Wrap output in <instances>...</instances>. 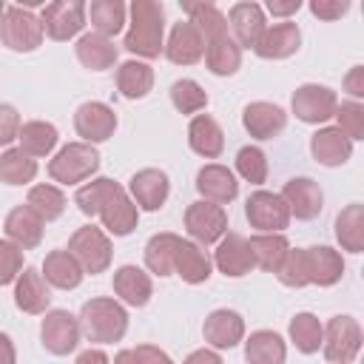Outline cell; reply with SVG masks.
<instances>
[{
  "instance_id": "cell-1",
  "label": "cell",
  "mask_w": 364,
  "mask_h": 364,
  "mask_svg": "<svg viewBox=\"0 0 364 364\" xmlns=\"http://www.w3.org/2000/svg\"><path fill=\"white\" fill-rule=\"evenodd\" d=\"M74 202L85 216H100L102 228L114 236H128L139 222V208L134 205L128 191L108 176L91 179L77 188Z\"/></svg>"
},
{
  "instance_id": "cell-2",
  "label": "cell",
  "mask_w": 364,
  "mask_h": 364,
  "mask_svg": "<svg viewBox=\"0 0 364 364\" xmlns=\"http://www.w3.org/2000/svg\"><path fill=\"white\" fill-rule=\"evenodd\" d=\"M165 9L156 0H134L131 3V26L125 31V48L136 57L154 60L162 54L165 43Z\"/></svg>"
},
{
  "instance_id": "cell-3",
  "label": "cell",
  "mask_w": 364,
  "mask_h": 364,
  "mask_svg": "<svg viewBox=\"0 0 364 364\" xmlns=\"http://www.w3.org/2000/svg\"><path fill=\"white\" fill-rule=\"evenodd\" d=\"M80 333L94 341V344H111V341H119L128 330V313L125 307L117 301V299H108V296H100V299H91L82 304L80 316Z\"/></svg>"
},
{
  "instance_id": "cell-4",
  "label": "cell",
  "mask_w": 364,
  "mask_h": 364,
  "mask_svg": "<svg viewBox=\"0 0 364 364\" xmlns=\"http://www.w3.org/2000/svg\"><path fill=\"white\" fill-rule=\"evenodd\" d=\"M100 168V154L88 142H68L57 151V156L48 162V176L60 185H77L91 179V173Z\"/></svg>"
},
{
  "instance_id": "cell-5",
  "label": "cell",
  "mask_w": 364,
  "mask_h": 364,
  "mask_svg": "<svg viewBox=\"0 0 364 364\" xmlns=\"http://www.w3.org/2000/svg\"><path fill=\"white\" fill-rule=\"evenodd\" d=\"M0 43L20 54L40 48V43H43L40 17L23 6H6L3 17H0Z\"/></svg>"
},
{
  "instance_id": "cell-6",
  "label": "cell",
  "mask_w": 364,
  "mask_h": 364,
  "mask_svg": "<svg viewBox=\"0 0 364 364\" xmlns=\"http://www.w3.org/2000/svg\"><path fill=\"white\" fill-rule=\"evenodd\" d=\"M77 264L82 267V273H105L108 264H111V256H114V247H111V239L94 228V225H85V228H77L68 239V247H65Z\"/></svg>"
},
{
  "instance_id": "cell-7",
  "label": "cell",
  "mask_w": 364,
  "mask_h": 364,
  "mask_svg": "<svg viewBox=\"0 0 364 364\" xmlns=\"http://www.w3.org/2000/svg\"><path fill=\"white\" fill-rule=\"evenodd\" d=\"M361 327L353 316H333L321 327V353L330 364H350L361 350Z\"/></svg>"
},
{
  "instance_id": "cell-8",
  "label": "cell",
  "mask_w": 364,
  "mask_h": 364,
  "mask_svg": "<svg viewBox=\"0 0 364 364\" xmlns=\"http://www.w3.org/2000/svg\"><path fill=\"white\" fill-rule=\"evenodd\" d=\"M40 23H43V34H48L51 40H57V43L71 40L85 26V3L82 0H54V3H46L43 14H40Z\"/></svg>"
},
{
  "instance_id": "cell-9",
  "label": "cell",
  "mask_w": 364,
  "mask_h": 364,
  "mask_svg": "<svg viewBox=\"0 0 364 364\" xmlns=\"http://www.w3.org/2000/svg\"><path fill=\"white\" fill-rule=\"evenodd\" d=\"M336 91L327 88V85H318V82H304L293 91V100H290V108L293 114L307 122V125H321L327 119H333L336 114Z\"/></svg>"
},
{
  "instance_id": "cell-10",
  "label": "cell",
  "mask_w": 364,
  "mask_h": 364,
  "mask_svg": "<svg viewBox=\"0 0 364 364\" xmlns=\"http://www.w3.org/2000/svg\"><path fill=\"white\" fill-rule=\"evenodd\" d=\"M245 216L259 233H282L290 225V210L279 193L253 191L245 202Z\"/></svg>"
},
{
  "instance_id": "cell-11",
  "label": "cell",
  "mask_w": 364,
  "mask_h": 364,
  "mask_svg": "<svg viewBox=\"0 0 364 364\" xmlns=\"http://www.w3.org/2000/svg\"><path fill=\"white\" fill-rule=\"evenodd\" d=\"M185 230L196 245H213L228 233V213L213 202H191L185 210Z\"/></svg>"
},
{
  "instance_id": "cell-12",
  "label": "cell",
  "mask_w": 364,
  "mask_h": 364,
  "mask_svg": "<svg viewBox=\"0 0 364 364\" xmlns=\"http://www.w3.org/2000/svg\"><path fill=\"white\" fill-rule=\"evenodd\" d=\"M80 336H82L80 333V321L68 310H51V313H46V318L40 324L43 347L51 355H68V353H74L77 344H80Z\"/></svg>"
},
{
  "instance_id": "cell-13",
  "label": "cell",
  "mask_w": 364,
  "mask_h": 364,
  "mask_svg": "<svg viewBox=\"0 0 364 364\" xmlns=\"http://www.w3.org/2000/svg\"><path fill=\"white\" fill-rule=\"evenodd\" d=\"M74 128L82 136V142H105L117 131V114L105 102H82L74 114Z\"/></svg>"
},
{
  "instance_id": "cell-14",
  "label": "cell",
  "mask_w": 364,
  "mask_h": 364,
  "mask_svg": "<svg viewBox=\"0 0 364 364\" xmlns=\"http://www.w3.org/2000/svg\"><path fill=\"white\" fill-rule=\"evenodd\" d=\"M168 193H171V182H168V173L159 168H142L128 182V196L142 210H159Z\"/></svg>"
},
{
  "instance_id": "cell-15",
  "label": "cell",
  "mask_w": 364,
  "mask_h": 364,
  "mask_svg": "<svg viewBox=\"0 0 364 364\" xmlns=\"http://www.w3.org/2000/svg\"><path fill=\"white\" fill-rule=\"evenodd\" d=\"M290 210V216L296 219H316L324 208V193L321 188L310 179V176H296V179H287L282 193H279Z\"/></svg>"
},
{
  "instance_id": "cell-16",
  "label": "cell",
  "mask_w": 364,
  "mask_h": 364,
  "mask_svg": "<svg viewBox=\"0 0 364 364\" xmlns=\"http://www.w3.org/2000/svg\"><path fill=\"white\" fill-rule=\"evenodd\" d=\"M162 51L173 65H193L205 57V37L199 34V28L191 20H179V23H173L171 37Z\"/></svg>"
},
{
  "instance_id": "cell-17",
  "label": "cell",
  "mask_w": 364,
  "mask_h": 364,
  "mask_svg": "<svg viewBox=\"0 0 364 364\" xmlns=\"http://www.w3.org/2000/svg\"><path fill=\"white\" fill-rule=\"evenodd\" d=\"M228 28L233 31L230 37L236 40L239 48H253L259 43L262 31L267 28L262 6L259 3H233L228 11Z\"/></svg>"
},
{
  "instance_id": "cell-18",
  "label": "cell",
  "mask_w": 364,
  "mask_h": 364,
  "mask_svg": "<svg viewBox=\"0 0 364 364\" xmlns=\"http://www.w3.org/2000/svg\"><path fill=\"white\" fill-rule=\"evenodd\" d=\"M202 336L213 350H230L245 338V318L228 307L213 310L202 324Z\"/></svg>"
},
{
  "instance_id": "cell-19",
  "label": "cell",
  "mask_w": 364,
  "mask_h": 364,
  "mask_svg": "<svg viewBox=\"0 0 364 364\" xmlns=\"http://www.w3.org/2000/svg\"><path fill=\"white\" fill-rule=\"evenodd\" d=\"M213 264H216L219 273H225L230 279H239V276H245L256 267L253 253L247 247V239L242 233H225L219 239V247L213 253Z\"/></svg>"
},
{
  "instance_id": "cell-20",
  "label": "cell",
  "mask_w": 364,
  "mask_h": 364,
  "mask_svg": "<svg viewBox=\"0 0 364 364\" xmlns=\"http://www.w3.org/2000/svg\"><path fill=\"white\" fill-rule=\"evenodd\" d=\"M301 46V31L296 23L284 20V23H276V26H267L259 37V43L253 46V51L262 57V60H284L290 54H296Z\"/></svg>"
},
{
  "instance_id": "cell-21",
  "label": "cell",
  "mask_w": 364,
  "mask_h": 364,
  "mask_svg": "<svg viewBox=\"0 0 364 364\" xmlns=\"http://www.w3.org/2000/svg\"><path fill=\"white\" fill-rule=\"evenodd\" d=\"M196 191L202 193L205 202L228 205V202L236 199L239 182H236V176H233L230 168H225V165H205L196 173Z\"/></svg>"
},
{
  "instance_id": "cell-22",
  "label": "cell",
  "mask_w": 364,
  "mask_h": 364,
  "mask_svg": "<svg viewBox=\"0 0 364 364\" xmlns=\"http://www.w3.org/2000/svg\"><path fill=\"white\" fill-rule=\"evenodd\" d=\"M304 264H307V282L318 287H330L344 276V259L338 250L327 245L304 247Z\"/></svg>"
},
{
  "instance_id": "cell-23",
  "label": "cell",
  "mask_w": 364,
  "mask_h": 364,
  "mask_svg": "<svg viewBox=\"0 0 364 364\" xmlns=\"http://www.w3.org/2000/svg\"><path fill=\"white\" fill-rule=\"evenodd\" d=\"M51 301V293H48V284L43 279V273L37 267H23L17 282H14V304L17 310L28 313V316H37V313H46Z\"/></svg>"
},
{
  "instance_id": "cell-24",
  "label": "cell",
  "mask_w": 364,
  "mask_h": 364,
  "mask_svg": "<svg viewBox=\"0 0 364 364\" xmlns=\"http://www.w3.org/2000/svg\"><path fill=\"white\" fill-rule=\"evenodd\" d=\"M242 125L256 139H273L276 134L284 131L287 114L279 105H273V102H250L242 111Z\"/></svg>"
},
{
  "instance_id": "cell-25",
  "label": "cell",
  "mask_w": 364,
  "mask_h": 364,
  "mask_svg": "<svg viewBox=\"0 0 364 364\" xmlns=\"http://www.w3.org/2000/svg\"><path fill=\"white\" fill-rule=\"evenodd\" d=\"M310 154L318 165L338 168L353 156V142L338 128H318L310 136Z\"/></svg>"
},
{
  "instance_id": "cell-26",
  "label": "cell",
  "mask_w": 364,
  "mask_h": 364,
  "mask_svg": "<svg viewBox=\"0 0 364 364\" xmlns=\"http://www.w3.org/2000/svg\"><path fill=\"white\" fill-rule=\"evenodd\" d=\"M43 219L28 208V205H17V208H11L9 210V216H6V236H9V242H14L17 247H23V250H31V247H37L40 242H43Z\"/></svg>"
},
{
  "instance_id": "cell-27",
  "label": "cell",
  "mask_w": 364,
  "mask_h": 364,
  "mask_svg": "<svg viewBox=\"0 0 364 364\" xmlns=\"http://www.w3.org/2000/svg\"><path fill=\"white\" fill-rule=\"evenodd\" d=\"M114 293L131 307H145L154 296V284H151V276L142 267L122 264V267L114 270Z\"/></svg>"
},
{
  "instance_id": "cell-28",
  "label": "cell",
  "mask_w": 364,
  "mask_h": 364,
  "mask_svg": "<svg viewBox=\"0 0 364 364\" xmlns=\"http://www.w3.org/2000/svg\"><path fill=\"white\" fill-rule=\"evenodd\" d=\"M188 145L193 154H199L205 159H216L225 151V134L213 117L196 114L188 125Z\"/></svg>"
},
{
  "instance_id": "cell-29",
  "label": "cell",
  "mask_w": 364,
  "mask_h": 364,
  "mask_svg": "<svg viewBox=\"0 0 364 364\" xmlns=\"http://www.w3.org/2000/svg\"><path fill=\"white\" fill-rule=\"evenodd\" d=\"M82 267L77 264V259L68 250H51L43 259V279L46 284L57 287V290H74L82 282Z\"/></svg>"
},
{
  "instance_id": "cell-30",
  "label": "cell",
  "mask_w": 364,
  "mask_h": 364,
  "mask_svg": "<svg viewBox=\"0 0 364 364\" xmlns=\"http://www.w3.org/2000/svg\"><path fill=\"white\" fill-rule=\"evenodd\" d=\"M74 51H77V60H80L85 68H91V71H105V68H111V65L117 63V57H119L114 40H108V37H102V34H97V31L82 34V37L77 40Z\"/></svg>"
},
{
  "instance_id": "cell-31",
  "label": "cell",
  "mask_w": 364,
  "mask_h": 364,
  "mask_svg": "<svg viewBox=\"0 0 364 364\" xmlns=\"http://www.w3.org/2000/svg\"><path fill=\"white\" fill-rule=\"evenodd\" d=\"M205 65L216 77H230L242 65V48L236 46V40L230 34H222L216 40H208L205 43Z\"/></svg>"
},
{
  "instance_id": "cell-32",
  "label": "cell",
  "mask_w": 364,
  "mask_h": 364,
  "mask_svg": "<svg viewBox=\"0 0 364 364\" xmlns=\"http://www.w3.org/2000/svg\"><path fill=\"white\" fill-rule=\"evenodd\" d=\"M287 347L284 338L273 330H256L245 341V361L247 364H284Z\"/></svg>"
},
{
  "instance_id": "cell-33",
  "label": "cell",
  "mask_w": 364,
  "mask_h": 364,
  "mask_svg": "<svg viewBox=\"0 0 364 364\" xmlns=\"http://www.w3.org/2000/svg\"><path fill=\"white\" fill-rule=\"evenodd\" d=\"M210 259H208V253L196 245V242H185L182 239V245H179V250H176V262H173V273L182 279V282H188V284H202V282H208L210 279Z\"/></svg>"
},
{
  "instance_id": "cell-34",
  "label": "cell",
  "mask_w": 364,
  "mask_h": 364,
  "mask_svg": "<svg viewBox=\"0 0 364 364\" xmlns=\"http://www.w3.org/2000/svg\"><path fill=\"white\" fill-rule=\"evenodd\" d=\"M247 247L253 253V264L267 270V273H276L279 264L284 262L287 250H290V242L282 236V233H256L247 239Z\"/></svg>"
},
{
  "instance_id": "cell-35",
  "label": "cell",
  "mask_w": 364,
  "mask_h": 364,
  "mask_svg": "<svg viewBox=\"0 0 364 364\" xmlns=\"http://www.w3.org/2000/svg\"><path fill=\"white\" fill-rule=\"evenodd\" d=\"M182 239L176 233H154L145 242V267L156 276H171Z\"/></svg>"
},
{
  "instance_id": "cell-36",
  "label": "cell",
  "mask_w": 364,
  "mask_h": 364,
  "mask_svg": "<svg viewBox=\"0 0 364 364\" xmlns=\"http://www.w3.org/2000/svg\"><path fill=\"white\" fill-rule=\"evenodd\" d=\"M60 134L51 122H43V119H31V122H23L20 125V134H17V142H20V151L28 154L31 159L37 156H48L57 145Z\"/></svg>"
},
{
  "instance_id": "cell-37",
  "label": "cell",
  "mask_w": 364,
  "mask_h": 364,
  "mask_svg": "<svg viewBox=\"0 0 364 364\" xmlns=\"http://www.w3.org/2000/svg\"><path fill=\"white\" fill-rule=\"evenodd\" d=\"M125 14H128V9L122 0H91V6H85V17L91 20L94 31L108 40L122 31Z\"/></svg>"
},
{
  "instance_id": "cell-38",
  "label": "cell",
  "mask_w": 364,
  "mask_h": 364,
  "mask_svg": "<svg viewBox=\"0 0 364 364\" xmlns=\"http://www.w3.org/2000/svg\"><path fill=\"white\" fill-rule=\"evenodd\" d=\"M336 239L341 250L361 253L364 250V205L353 202L336 216Z\"/></svg>"
},
{
  "instance_id": "cell-39",
  "label": "cell",
  "mask_w": 364,
  "mask_h": 364,
  "mask_svg": "<svg viewBox=\"0 0 364 364\" xmlns=\"http://www.w3.org/2000/svg\"><path fill=\"white\" fill-rule=\"evenodd\" d=\"M117 88L128 100H142L154 88V68L139 60H128L117 68Z\"/></svg>"
},
{
  "instance_id": "cell-40",
  "label": "cell",
  "mask_w": 364,
  "mask_h": 364,
  "mask_svg": "<svg viewBox=\"0 0 364 364\" xmlns=\"http://www.w3.org/2000/svg\"><path fill=\"white\" fill-rule=\"evenodd\" d=\"M188 20L199 28V34L208 40H216L222 34H228V17L213 6V3H182Z\"/></svg>"
},
{
  "instance_id": "cell-41",
  "label": "cell",
  "mask_w": 364,
  "mask_h": 364,
  "mask_svg": "<svg viewBox=\"0 0 364 364\" xmlns=\"http://www.w3.org/2000/svg\"><path fill=\"white\" fill-rule=\"evenodd\" d=\"M37 176V159L23 154L20 148H9L0 154V182L6 185H28Z\"/></svg>"
},
{
  "instance_id": "cell-42",
  "label": "cell",
  "mask_w": 364,
  "mask_h": 364,
  "mask_svg": "<svg viewBox=\"0 0 364 364\" xmlns=\"http://www.w3.org/2000/svg\"><path fill=\"white\" fill-rule=\"evenodd\" d=\"M26 205L43 219V222H54V219H60L63 216V210H65V196H63V191L57 188V185H34L31 191H28V199H26Z\"/></svg>"
},
{
  "instance_id": "cell-43",
  "label": "cell",
  "mask_w": 364,
  "mask_h": 364,
  "mask_svg": "<svg viewBox=\"0 0 364 364\" xmlns=\"http://www.w3.org/2000/svg\"><path fill=\"white\" fill-rule=\"evenodd\" d=\"M287 333H290V341L296 344L299 353H304V355L318 353V347H321V321L313 313H296L290 318Z\"/></svg>"
},
{
  "instance_id": "cell-44",
  "label": "cell",
  "mask_w": 364,
  "mask_h": 364,
  "mask_svg": "<svg viewBox=\"0 0 364 364\" xmlns=\"http://www.w3.org/2000/svg\"><path fill=\"white\" fill-rule=\"evenodd\" d=\"M171 102H173V108L179 114H196V111H202L208 105V94L196 80L182 77V80H176L171 85Z\"/></svg>"
},
{
  "instance_id": "cell-45",
  "label": "cell",
  "mask_w": 364,
  "mask_h": 364,
  "mask_svg": "<svg viewBox=\"0 0 364 364\" xmlns=\"http://www.w3.org/2000/svg\"><path fill=\"white\" fill-rule=\"evenodd\" d=\"M236 171H239V176L245 182L262 185L267 179V156H264V151L256 148V145L239 148V154H236Z\"/></svg>"
},
{
  "instance_id": "cell-46",
  "label": "cell",
  "mask_w": 364,
  "mask_h": 364,
  "mask_svg": "<svg viewBox=\"0 0 364 364\" xmlns=\"http://www.w3.org/2000/svg\"><path fill=\"white\" fill-rule=\"evenodd\" d=\"M336 128L350 139V142H355V139H364V105L361 102H355V100H350V102H341V105H336Z\"/></svg>"
},
{
  "instance_id": "cell-47",
  "label": "cell",
  "mask_w": 364,
  "mask_h": 364,
  "mask_svg": "<svg viewBox=\"0 0 364 364\" xmlns=\"http://www.w3.org/2000/svg\"><path fill=\"white\" fill-rule=\"evenodd\" d=\"M276 279H279L284 287H304V284H310V282H307V264H304V247L287 250L284 262H282L279 270H276Z\"/></svg>"
},
{
  "instance_id": "cell-48",
  "label": "cell",
  "mask_w": 364,
  "mask_h": 364,
  "mask_svg": "<svg viewBox=\"0 0 364 364\" xmlns=\"http://www.w3.org/2000/svg\"><path fill=\"white\" fill-rule=\"evenodd\" d=\"M23 270V247H17L9 239H0V287L17 282Z\"/></svg>"
},
{
  "instance_id": "cell-49",
  "label": "cell",
  "mask_w": 364,
  "mask_h": 364,
  "mask_svg": "<svg viewBox=\"0 0 364 364\" xmlns=\"http://www.w3.org/2000/svg\"><path fill=\"white\" fill-rule=\"evenodd\" d=\"M20 125H23V122H20L17 108L9 105V102H0V148H3V145H11V142L17 139Z\"/></svg>"
},
{
  "instance_id": "cell-50",
  "label": "cell",
  "mask_w": 364,
  "mask_h": 364,
  "mask_svg": "<svg viewBox=\"0 0 364 364\" xmlns=\"http://www.w3.org/2000/svg\"><path fill=\"white\" fill-rule=\"evenodd\" d=\"M310 11H313L318 20L333 23V20H338V17H344V14L350 11V3H347V0H313V3H310Z\"/></svg>"
},
{
  "instance_id": "cell-51",
  "label": "cell",
  "mask_w": 364,
  "mask_h": 364,
  "mask_svg": "<svg viewBox=\"0 0 364 364\" xmlns=\"http://www.w3.org/2000/svg\"><path fill=\"white\" fill-rule=\"evenodd\" d=\"M131 353H134L136 364H173L171 355H168L165 350L154 347V344H139V347H134Z\"/></svg>"
},
{
  "instance_id": "cell-52",
  "label": "cell",
  "mask_w": 364,
  "mask_h": 364,
  "mask_svg": "<svg viewBox=\"0 0 364 364\" xmlns=\"http://www.w3.org/2000/svg\"><path fill=\"white\" fill-rule=\"evenodd\" d=\"M344 88L355 97V102H358V97H364V65H353L350 68V74L344 77Z\"/></svg>"
},
{
  "instance_id": "cell-53",
  "label": "cell",
  "mask_w": 364,
  "mask_h": 364,
  "mask_svg": "<svg viewBox=\"0 0 364 364\" xmlns=\"http://www.w3.org/2000/svg\"><path fill=\"white\" fill-rule=\"evenodd\" d=\"M301 9V0H267V11L273 17H290Z\"/></svg>"
},
{
  "instance_id": "cell-54",
  "label": "cell",
  "mask_w": 364,
  "mask_h": 364,
  "mask_svg": "<svg viewBox=\"0 0 364 364\" xmlns=\"http://www.w3.org/2000/svg\"><path fill=\"white\" fill-rule=\"evenodd\" d=\"M182 364H225V361L219 358V353H216V350L202 347V350H193Z\"/></svg>"
},
{
  "instance_id": "cell-55",
  "label": "cell",
  "mask_w": 364,
  "mask_h": 364,
  "mask_svg": "<svg viewBox=\"0 0 364 364\" xmlns=\"http://www.w3.org/2000/svg\"><path fill=\"white\" fill-rule=\"evenodd\" d=\"M0 364H17V350L6 333H0Z\"/></svg>"
},
{
  "instance_id": "cell-56",
  "label": "cell",
  "mask_w": 364,
  "mask_h": 364,
  "mask_svg": "<svg viewBox=\"0 0 364 364\" xmlns=\"http://www.w3.org/2000/svg\"><path fill=\"white\" fill-rule=\"evenodd\" d=\"M77 364H111V361H108V355L102 350H85V353H80Z\"/></svg>"
},
{
  "instance_id": "cell-57",
  "label": "cell",
  "mask_w": 364,
  "mask_h": 364,
  "mask_svg": "<svg viewBox=\"0 0 364 364\" xmlns=\"http://www.w3.org/2000/svg\"><path fill=\"white\" fill-rule=\"evenodd\" d=\"M114 364H136V358H134L131 350H119V353L114 355Z\"/></svg>"
},
{
  "instance_id": "cell-58",
  "label": "cell",
  "mask_w": 364,
  "mask_h": 364,
  "mask_svg": "<svg viewBox=\"0 0 364 364\" xmlns=\"http://www.w3.org/2000/svg\"><path fill=\"white\" fill-rule=\"evenodd\" d=\"M3 11H6V3H3V0H0V17H3Z\"/></svg>"
}]
</instances>
